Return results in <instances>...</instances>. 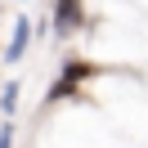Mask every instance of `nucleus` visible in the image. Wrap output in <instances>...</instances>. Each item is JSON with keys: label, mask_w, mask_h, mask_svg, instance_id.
I'll use <instances>...</instances> for the list:
<instances>
[{"label": "nucleus", "mask_w": 148, "mask_h": 148, "mask_svg": "<svg viewBox=\"0 0 148 148\" xmlns=\"http://www.w3.org/2000/svg\"><path fill=\"white\" fill-rule=\"evenodd\" d=\"M81 18H85V14H81V0H58V5H54V32H58V36H72V32L81 27Z\"/></svg>", "instance_id": "obj_2"}, {"label": "nucleus", "mask_w": 148, "mask_h": 148, "mask_svg": "<svg viewBox=\"0 0 148 148\" xmlns=\"http://www.w3.org/2000/svg\"><path fill=\"white\" fill-rule=\"evenodd\" d=\"M27 45H32V18L23 14V18L14 23V36H9V45H5V58H9V63H18V58L27 54Z\"/></svg>", "instance_id": "obj_3"}, {"label": "nucleus", "mask_w": 148, "mask_h": 148, "mask_svg": "<svg viewBox=\"0 0 148 148\" xmlns=\"http://www.w3.org/2000/svg\"><path fill=\"white\" fill-rule=\"evenodd\" d=\"M0 148H14V121H5V126H0Z\"/></svg>", "instance_id": "obj_5"}, {"label": "nucleus", "mask_w": 148, "mask_h": 148, "mask_svg": "<svg viewBox=\"0 0 148 148\" xmlns=\"http://www.w3.org/2000/svg\"><path fill=\"white\" fill-rule=\"evenodd\" d=\"M0 108H5V117H14V108H18V85H5V94H0Z\"/></svg>", "instance_id": "obj_4"}, {"label": "nucleus", "mask_w": 148, "mask_h": 148, "mask_svg": "<svg viewBox=\"0 0 148 148\" xmlns=\"http://www.w3.org/2000/svg\"><path fill=\"white\" fill-rule=\"evenodd\" d=\"M85 76H94V67H90V63H67L63 72H58V81L49 85V103H58V99H67V94H72L76 85L85 81Z\"/></svg>", "instance_id": "obj_1"}]
</instances>
